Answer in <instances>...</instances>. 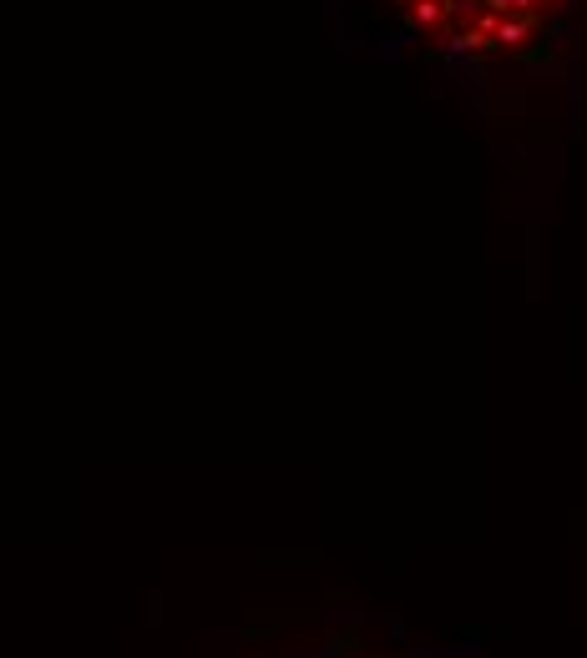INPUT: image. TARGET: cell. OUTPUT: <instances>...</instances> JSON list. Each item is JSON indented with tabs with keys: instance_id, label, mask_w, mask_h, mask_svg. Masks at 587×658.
Wrapping results in <instances>:
<instances>
[{
	"instance_id": "obj_1",
	"label": "cell",
	"mask_w": 587,
	"mask_h": 658,
	"mask_svg": "<svg viewBox=\"0 0 587 658\" xmlns=\"http://www.w3.org/2000/svg\"><path fill=\"white\" fill-rule=\"evenodd\" d=\"M486 51H496V41H491L486 31H476V26H451V31H446V56H451V61H476V56H486Z\"/></svg>"
},
{
	"instance_id": "obj_2",
	"label": "cell",
	"mask_w": 587,
	"mask_h": 658,
	"mask_svg": "<svg viewBox=\"0 0 587 658\" xmlns=\"http://www.w3.org/2000/svg\"><path fill=\"white\" fill-rule=\"evenodd\" d=\"M532 31H537V16H501V26H496V46H501V51H522Z\"/></svg>"
},
{
	"instance_id": "obj_3",
	"label": "cell",
	"mask_w": 587,
	"mask_h": 658,
	"mask_svg": "<svg viewBox=\"0 0 587 658\" xmlns=\"http://www.w3.org/2000/svg\"><path fill=\"white\" fill-rule=\"evenodd\" d=\"M446 21H451L446 0H415V6H410V26H415V31H441Z\"/></svg>"
},
{
	"instance_id": "obj_4",
	"label": "cell",
	"mask_w": 587,
	"mask_h": 658,
	"mask_svg": "<svg viewBox=\"0 0 587 658\" xmlns=\"http://www.w3.org/2000/svg\"><path fill=\"white\" fill-rule=\"evenodd\" d=\"M532 6L537 0H486V11H496V16H537Z\"/></svg>"
}]
</instances>
